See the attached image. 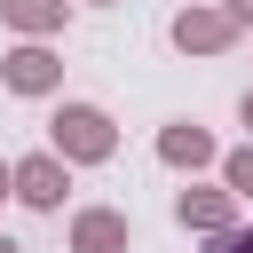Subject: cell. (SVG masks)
Returning a JSON list of instances; mask_svg holds the SVG:
<instances>
[{
	"label": "cell",
	"mask_w": 253,
	"mask_h": 253,
	"mask_svg": "<svg viewBox=\"0 0 253 253\" xmlns=\"http://www.w3.org/2000/svg\"><path fill=\"white\" fill-rule=\"evenodd\" d=\"M47 150L71 158V166H111V158H119V119H111L103 103H55Z\"/></svg>",
	"instance_id": "cell-1"
},
{
	"label": "cell",
	"mask_w": 253,
	"mask_h": 253,
	"mask_svg": "<svg viewBox=\"0 0 253 253\" xmlns=\"http://www.w3.org/2000/svg\"><path fill=\"white\" fill-rule=\"evenodd\" d=\"M63 190H71V158H55V150H24V158H8V198H16V206H32V213H63Z\"/></svg>",
	"instance_id": "cell-2"
},
{
	"label": "cell",
	"mask_w": 253,
	"mask_h": 253,
	"mask_svg": "<svg viewBox=\"0 0 253 253\" xmlns=\"http://www.w3.org/2000/svg\"><path fill=\"white\" fill-rule=\"evenodd\" d=\"M166 40H174L182 55H229V47L245 40V32H237V16H229L221 0H190V8H174Z\"/></svg>",
	"instance_id": "cell-3"
},
{
	"label": "cell",
	"mask_w": 253,
	"mask_h": 253,
	"mask_svg": "<svg viewBox=\"0 0 253 253\" xmlns=\"http://www.w3.org/2000/svg\"><path fill=\"white\" fill-rule=\"evenodd\" d=\"M0 87L8 95H55L63 87V55H55V40H16L8 55H0Z\"/></svg>",
	"instance_id": "cell-4"
},
{
	"label": "cell",
	"mask_w": 253,
	"mask_h": 253,
	"mask_svg": "<svg viewBox=\"0 0 253 253\" xmlns=\"http://www.w3.org/2000/svg\"><path fill=\"white\" fill-rule=\"evenodd\" d=\"M174 221H182L190 237H213V229L245 221V198H237L229 182H190V190H174Z\"/></svg>",
	"instance_id": "cell-5"
},
{
	"label": "cell",
	"mask_w": 253,
	"mask_h": 253,
	"mask_svg": "<svg viewBox=\"0 0 253 253\" xmlns=\"http://www.w3.org/2000/svg\"><path fill=\"white\" fill-rule=\"evenodd\" d=\"M63 245H71V253H126V245H134V221H126L119 206H79L71 229H63Z\"/></svg>",
	"instance_id": "cell-6"
},
{
	"label": "cell",
	"mask_w": 253,
	"mask_h": 253,
	"mask_svg": "<svg viewBox=\"0 0 253 253\" xmlns=\"http://www.w3.org/2000/svg\"><path fill=\"white\" fill-rule=\"evenodd\" d=\"M213 158H221V142H213L198 119H166V126H158V166H174V174H206Z\"/></svg>",
	"instance_id": "cell-7"
},
{
	"label": "cell",
	"mask_w": 253,
	"mask_h": 253,
	"mask_svg": "<svg viewBox=\"0 0 253 253\" xmlns=\"http://www.w3.org/2000/svg\"><path fill=\"white\" fill-rule=\"evenodd\" d=\"M0 24H8L16 40H63L71 0H0Z\"/></svg>",
	"instance_id": "cell-8"
},
{
	"label": "cell",
	"mask_w": 253,
	"mask_h": 253,
	"mask_svg": "<svg viewBox=\"0 0 253 253\" xmlns=\"http://www.w3.org/2000/svg\"><path fill=\"white\" fill-rule=\"evenodd\" d=\"M213 174H221V182H229V190H237V198L253 206V142H237V150H221V158H213Z\"/></svg>",
	"instance_id": "cell-9"
},
{
	"label": "cell",
	"mask_w": 253,
	"mask_h": 253,
	"mask_svg": "<svg viewBox=\"0 0 253 253\" xmlns=\"http://www.w3.org/2000/svg\"><path fill=\"white\" fill-rule=\"evenodd\" d=\"M206 253H253V229H245V221H229V229H213V237H206Z\"/></svg>",
	"instance_id": "cell-10"
},
{
	"label": "cell",
	"mask_w": 253,
	"mask_h": 253,
	"mask_svg": "<svg viewBox=\"0 0 253 253\" xmlns=\"http://www.w3.org/2000/svg\"><path fill=\"white\" fill-rule=\"evenodd\" d=\"M229 16H237V32H253V0H221Z\"/></svg>",
	"instance_id": "cell-11"
},
{
	"label": "cell",
	"mask_w": 253,
	"mask_h": 253,
	"mask_svg": "<svg viewBox=\"0 0 253 253\" xmlns=\"http://www.w3.org/2000/svg\"><path fill=\"white\" fill-rule=\"evenodd\" d=\"M237 119H245V134H253V87H245V95H237Z\"/></svg>",
	"instance_id": "cell-12"
},
{
	"label": "cell",
	"mask_w": 253,
	"mask_h": 253,
	"mask_svg": "<svg viewBox=\"0 0 253 253\" xmlns=\"http://www.w3.org/2000/svg\"><path fill=\"white\" fill-rule=\"evenodd\" d=\"M0 206H8V158H0Z\"/></svg>",
	"instance_id": "cell-13"
},
{
	"label": "cell",
	"mask_w": 253,
	"mask_h": 253,
	"mask_svg": "<svg viewBox=\"0 0 253 253\" xmlns=\"http://www.w3.org/2000/svg\"><path fill=\"white\" fill-rule=\"evenodd\" d=\"M0 253H24V245H16V237H0Z\"/></svg>",
	"instance_id": "cell-14"
},
{
	"label": "cell",
	"mask_w": 253,
	"mask_h": 253,
	"mask_svg": "<svg viewBox=\"0 0 253 253\" xmlns=\"http://www.w3.org/2000/svg\"><path fill=\"white\" fill-rule=\"evenodd\" d=\"M87 8H119V0H87Z\"/></svg>",
	"instance_id": "cell-15"
}]
</instances>
